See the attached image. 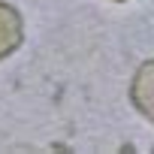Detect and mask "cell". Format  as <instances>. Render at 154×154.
<instances>
[{
  "instance_id": "obj_1",
  "label": "cell",
  "mask_w": 154,
  "mask_h": 154,
  "mask_svg": "<svg viewBox=\"0 0 154 154\" xmlns=\"http://www.w3.org/2000/svg\"><path fill=\"white\" fill-rule=\"evenodd\" d=\"M130 103L139 109V115L145 121H151L154 127V57L145 60L136 75H133V82H130Z\"/></svg>"
},
{
  "instance_id": "obj_2",
  "label": "cell",
  "mask_w": 154,
  "mask_h": 154,
  "mask_svg": "<svg viewBox=\"0 0 154 154\" xmlns=\"http://www.w3.org/2000/svg\"><path fill=\"white\" fill-rule=\"evenodd\" d=\"M21 42H24V18H21V12L12 3L0 0V60L9 57Z\"/></svg>"
},
{
  "instance_id": "obj_3",
  "label": "cell",
  "mask_w": 154,
  "mask_h": 154,
  "mask_svg": "<svg viewBox=\"0 0 154 154\" xmlns=\"http://www.w3.org/2000/svg\"><path fill=\"white\" fill-rule=\"evenodd\" d=\"M118 3H124V0H118Z\"/></svg>"
}]
</instances>
